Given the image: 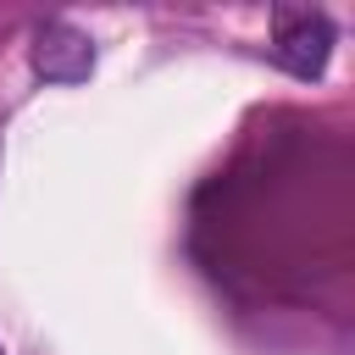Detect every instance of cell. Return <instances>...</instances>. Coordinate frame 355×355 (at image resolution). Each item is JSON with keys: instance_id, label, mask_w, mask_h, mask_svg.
<instances>
[{"instance_id": "obj_1", "label": "cell", "mask_w": 355, "mask_h": 355, "mask_svg": "<svg viewBox=\"0 0 355 355\" xmlns=\"http://www.w3.org/2000/svg\"><path fill=\"white\" fill-rule=\"evenodd\" d=\"M28 61L44 83H83L94 72V39L72 22H39L33 44H28Z\"/></svg>"}, {"instance_id": "obj_2", "label": "cell", "mask_w": 355, "mask_h": 355, "mask_svg": "<svg viewBox=\"0 0 355 355\" xmlns=\"http://www.w3.org/2000/svg\"><path fill=\"white\" fill-rule=\"evenodd\" d=\"M327 55H333V28H327V17H283L277 22V61L294 72V78H322V67H327Z\"/></svg>"}, {"instance_id": "obj_3", "label": "cell", "mask_w": 355, "mask_h": 355, "mask_svg": "<svg viewBox=\"0 0 355 355\" xmlns=\"http://www.w3.org/2000/svg\"><path fill=\"white\" fill-rule=\"evenodd\" d=\"M0 172H6V144H0Z\"/></svg>"}, {"instance_id": "obj_4", "label": "cell", "mask_w": 355, "mask_h": 355, "mask_svg": "<svg viewBox=\"0 0 355 355\" xmlns=\"http://www.w3.org/2000/svg\"><path fill=\"white\" fill-rule=\"evenodd\" d=\"M0 355H6V349H0Z\"/></svg>"}]
</instances>
